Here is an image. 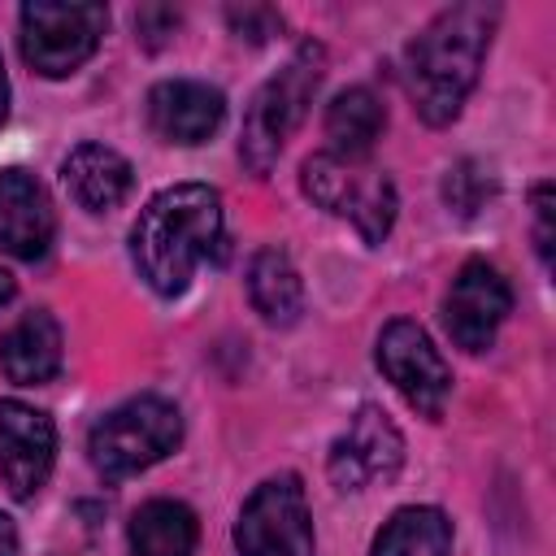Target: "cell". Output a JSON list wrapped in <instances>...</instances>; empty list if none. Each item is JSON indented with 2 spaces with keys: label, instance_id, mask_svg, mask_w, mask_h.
<instances>
[{
  "label": "cell",
  "instance_id": "1",
  "mask_svg": "<svg viewBox=\"0 0 556 556\" xmlns=\"http://www.w3.org/2000/svg\"><path fill=\"white\" fill-rule=\"evenodd\" d=\"M130 256L139 278L156 295H182L195 265L226 256L222 195L208 182H178L156 191L130 230Z\"/></svg>",
  "mask_w": 556,
  "mask_h": 556
},
{
  "label": "cell",
  "instance_id": "2",
  "mask_svg": "<svg viewBox=\"0 0 556 556\" xmlns=\"http://www.w3.org/2000/svg\"><path fill=\"white\" fill-rule=\"evenodd\" d=\"M500 22L495 4H452L430 17V26L404 52V78L417 113L430 126H447L469 87L478 83V65L491 48V30Z\"/></svg>",
  "mask_w": 556,
  "mask_h": 556
},
{
  "label": "cell",
  "instance_id": "3",
  "mask_svg": "<svg viewBox=\"0 0 556 556\" xmlns=\"http://www.w3.org/2000/svg\"><path fill=\"white\" fill-rule=\"evenodd\" d=\"M178 439H182L178 404L165 395H135L91 426L87 452H91V465L100 478L122 482V478L143 473L156 460H165L178 447Z\"/></svg>",
  "mask_w": 556,
  "mask_h": 556
},
{
  "label": "cell",
  "instance_id": "4",
  "mask_svg": "<svg viewBox=\"0 0 556 556\" xmlns=\"http://www.w3.org/2000/svg\"><path fill=\"white\" fill-rule=\"evenodd\" d=\"M321 83V48L317 43H300V52L269 78L256 87L248 113H243V135H239V156L252 174H269L282 143L291 139V130L304 122L313 96Z\"/></svg>",
  "mask_w": 556,
  "mask_h": 556
},
{
  "label": "cell",
  "instance_id": "5",
  "mask_svg": "<svg viewBox=\"0 0 556 556\" xmlns=\"http://www.w3.org/2000/svg\"><path fill=\"white\" fill-rule=\"evenodd\" d=\"M304 195L313 204H321L334 217H348L365 243H382L391 222H395V182L365 165V156H334V152H317L304 161L300 169Z\"/></svg>",
  "mask_w": 556,
  "mask_h": 556
},
{
  "label": "cell",
  "instance_id": "6",
  "mask_svg": "<svg viewBox=\"0 0 556 556\" xmlns=\"http://www.w3.org/2000/svg\"><path fill=\"white\" fill-rule=\"evenodd\" d=\"M109 9L91 0H30L22 4V56L43 78L74 74L100 43Z\"/></svg>",
  "mask_w": 556,
  "mask_h": 556
},
{
  "label": "cell",
  "instance_id": "7",
  "mask_svg": "<svg viewBox=\"0 0 556 556\" xmlns=\"http://www.w3.org/2000/svg\"><path fill=\"white\" fill-rule=\"evenodd\" d=\"M239 556H313V517L295 473L265 478L235 521Z\"/></svg>",
  "mask_w": 556,
  "mask_h": 556
},
{
  "label": "cell",
  "instance_id": "8",
  "mask_svg": "<svg viewBox=\"0 0 556 556\" xmlns=\"http://www.w3.org/2000/svg\"><path fill=\"white\" fill-rule=\"evenodd\" d=\"M374 361H378L382 378L408 400V408H417L421 417L443 413V404L452 395V369L417 321H408V317L387 321L378 334Z\"/></svg>",
  "mask_w": 556,
  "mask_h": 556
},
{
  "label": "cell",
  "instance_id": "9",
  "mask_svg": "<svg viewBox=\"0 0 556 556\" xmlns=\"http://www.w3.org/2000/svg\"><path fill=\"white\" fill-rule=\"evenodd\" d=\"M404 465V439L395 421L378 404H361L348 430L330 443V482L339 491H365L378 482H391Z\"/></svg>",
  "mask_w": 556,
  "mask_h": 556
},
{
  "label": "cell",
  "instance_id": "10",
  "mask_svg": "<svg viewBox=\"0 0 556 556\" xmlns=\"http://www.w3.org/2000/svg\"><path fill=\"white\" fill-rule=\"evenodd\" d=\"M513 313V287L508 278L486 261H465L443 295V326L456 348L486 352Z\"/></svg>",
  "mask_w": 556,
  "mask_h": 556
},
{
  "label": "cell",
  "instance_id": "11",
  "mask_svg": "<svg viewBox=\"0 0 556 556\" xmlns=\"http://www.w3.org/2000/svg\"><path fill=\"white\" fill-rule=\"evenodd\" d=\"M56 460V426L22 400H0V478L13 500L39 495Z\"/></svg>",
  "mask_w": 556,
  "mask_h": 556
},
{
  "label": "cell",
  "instance_id": "12",
  "mask_svg": "<svg viewBox=\"0 0 556 556\" xmlns=\"http://www.w3.org/2000/svg\"><path fill=\"white\" fill-rule=\"evenodd\" d=\"M56 213L43 182L26 169H0V252L39 261L52 248Z\"/></svg>",
  "mask_w": 556,
  "mask_h": 556
},
{
  "label": "cell",
  "instance_id": "13",
  "mask_svg": "<svg viewBox=\"0 0 556 556\" xmlns=\"http://www.w3.org/2000/svg\"><path fill=\"white\" fill-rule=\"evenodd\" d=\"M226 117V96L195 78H169L148 91V122L165 143H204Z\"/></svg>",
  "mask_w": 556,
  "mask_h": 556
},
{
  "label": "cell",
  "instance_id": "14",
  "mask_svg": "<svg viewBox=\"0 0 556 556\" xmlns=\"http://www.w3.org/2000/svg\"><path fill=\"white\" fill-rule=\"evenodd\" d=\"M0 369L17 387H39L61 369V326L52 313L30 308L0 334Z\"/></svg>",
  "mask_w": 556,
  "mask_h": 556
},
{
  "label": "cell",
  "instance_id": "15",
  "mask_svg": "<svg viewBox=\"0 0 556 556\" xmlns=\"http://www.w3.org/2000/svg\"><path fill=\"white\" fill-rule=\"evenodd\" d=\"M61 182L87 213H109L130 195L135 169L122 152H113L104 143H78L61 161Z\"/></svg>",
  "mask_w": 556,
  "mask_h": 556
},
{
  "label": "cell",
  "instance_id": "16",
  "mask_svg": "<svg viewBox=\"0 0 556 556\" xmlns=\"http://www.w3.org/2000/svg\"><path fill=\"white\" fill-rule=\"evenodd\" d=\"M248 300L269 326H291L304 313V282L282 248H261L248 265Z\"/></svg>",
  "mask_w": 556,
  "mask_h": 556
},
{
  "label": "cell",
  "instance_id": "17",
  "mask_svg": "<svg viewBox=\"0 0 556 556\" xmlns=\"http://www.w3.org/2000/svg\"><path fill=\"white\" fill-rule=\"evenodd\" d=\"M200 526L178 500H148L130 517V556H195Z\"/></svg>",
  "mask_w": 556,
  "mask_h": 556
},
{
  "label": "cell",
  "instance_id": "18",
  "mask_svg": "<svg viewBox=\"0 0 556 556\" xmlns=\"http://www.w3.org/2000/svg\"><path fill=\"white\" fill-rule=\"evenodd\" d=\"M387 113L378 104V96L369 87H343L330 104H326V139L334 156H365L374 148V139L382 135Z\"/></svg>",
  "mask_w": 556,
  "mask_h": 556
},
{
  "label": "cell",
  "instance_id": "19",
  "mask_svg": "<svg viewBox=\"0 0 556 556\" xmlns=\"http://www.w3.org/2000/svg\"><path fill=\"white\" fill-rule=\"evenodd\" d=\"M447 552H452V521L430 504H413L400 508L378 530L369 556H447Z\"/></svg>",
  "mask_w": 556,
  "mask_h": 556
},
{
  "label": "cell",
  "instance_id": "20",
  "mask_svg": "<svg viewBox=\"0 0 556 556\" xmlns=\"http://www.w3.org/2000/svg\"><path fill=\"white\" fill-rule=\"evenodd\" d=\"M495 191V178L478 165V161H460L456 169H447V182H443V195H447V208H456L460 217H473L486 195Z\"/></svg>",
  "mask_w": 556,
  "mask_h": 556
},
{
  "label": "cell",
  "instance_id": "21",
  "mask_svg": "<svg viewBox=\"0 0 556 556\" xmlns=\"http://www.w3.org/2000/svg\"><path fill=\"white\" fill-rule=\"evenodd\" d=\"M226 17H230L235 35H239V39H248V43H265V39H269V35H278V26H282V17H278L274 9H261V4L230 9Z\"/></svg>",
  "mask_w": 556,
  "mask_h": 556
},
{
  "label": "cell",
  "instance_id": "22",
  "mask_svg": "<svg viewBox=\"0 0 556 556\" xmlns=\"http://www.w3.org/2000/svg\"><path fill=\"white\" fill-rule=\"evenodd\" d=\"M534 248L543 265H552V182L534 187Z\"/></svg>",
  "mask_w": 556,
  "mask_h": 556
},
{
  "label": "cell",
  "instance_id": "23",
  "mask_svg": "<svg viewBox=\"0 0 556 556\" xmlns=\"http://www.w3.org/2000/svg\"><path fill=\"white\" fill-rule=\"evenodd\" d=\"M0 556H17V526L0 513Z\"/></svg>",
  "mask_w": 556,
  "mask_h": 556
},
{
  "label": "cell",
  "instance_id": "24",
  "mask_svg": "<svg viewBox=\"0 0 556 556\" xmlns=\"http://www.w3.org/2000/svg\"><path fill=\"white\" fill-rule=\"evenodd\" d=\"M9 300H13V274H4V269H0V308H4Z\"/></svg>",
  "mask_w": 556,
  "mask_h": 556
},
{
  "label": "cell",
  "instance_id": "25",
  "mask_svg": "<svg viewBox=\"0 0 556 556\" xmlns=\"http://www.w3.org/2000/svg\"><path fill=\"white\" fill-rule=\"evenodd\" d=\"M9 113V78H4V61H0V122Z\"/></svg>",
  "mask_w": 556,
  "mask_h": 556
}]
</instances>
